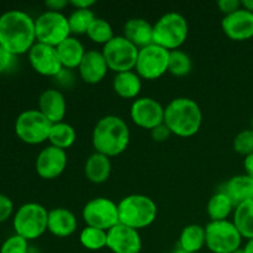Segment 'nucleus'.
Returning a JSON list of instances; mask_svg holds the SVG:
<instances>
[{"label":"nucleus","mask_w":253,"mask_h":253,"mask_svg":"<svg viewBox=\"0 0 253 253\" xmlns=\"http://www.w3.org/2000/svg\"><path fill=\"white\" fill-rule=\"evenodd\" d=\"M35 19L22 10H7L0 15V46L14 56L29 53L36 43Z\"/></svg>","instance_id":"obj_1"},{"label":"nucleus","mask_w":253,"mask_h":253,"mask_svg":"<svg viewBox=\"0 0 253 253\" xmlns=\"http://www.w3.org/2000/svg\"><path fill=\"white\" fill-rule=\"evenodd\" d=\"M130 137V128L124 119L118 115H106L99 119L94 126L91 143L95 152L111 158L127 150Z\"/></svg>","instance_id":"obj_2"},{"label":"nucleus","mask_w":253,"mask_h":253,"mask_svg":"<svg viewBox=\"0 0 253 253\" xmlns=\"http://www.w3.org/2000/svg\"><path fill=\"white\" fill-rule=\"evenodd\" d=\"M165 124L172 135L188 138L197 135L203 125V111L190 98H175L165 106Z\"/></svg>","instance_id":"obj_3"},{"label":"nucleus","mask_w":253,"mask_h":253,"mask_svg":"<svg viewBox=\"0 0 253 253\" xmlns=\"http://www.w3.org/2000/svg\"><path fill=\"white\" fill-rule=\"evenodd\" d=\"M118 209L120 224L137 231L151 226L158 215L155 200L143 194H131L123 198L119 202Z\"/></svg>","instance_id":"obj_4"},{"label":"nucleus","mask_w":253,"mask_h":253,"mask_svg":"<svg viewBox=\"0 0 253 253\" xmlns=\"http://www.w3.org/2000/svg\"><path fill=\"white\" fill-rule=\"evenodd\" d=\"M189 35L188 20L179 12H167L153 24V43L168 51L179 49Z\"/></svg>","instance_id":"obj_5"},{"label":"nucleus","mask_w":253,"mask_h":253,"mask_svg":"<svg viewBox=\"0 0 253 253\" xmlns=\"http://www.w3.org/2000/svg\"><path fill=\"white\" fill-rule=\"evenodd\" d=\"M47 224L48 210L39 203H25L12 217L15 234L29 242L40 239L47 231Z\"/></svg>","instance_id":"obj_6"},{"label":"nucleus","mask_w":253,"mask_h":253,"mask_svg":"<svg viewBox=\"0 0 253 253\" xmlns=\"http://www.w3.org/2000/svg\"><path fill=\"white\" fill-rule=\"evenodd\" d=\"M53 124L39 110L29 109L19 114L14 124L17 138L27 145H41L48 141Z\"/></svg>","instance_id":"obj_7"},{"label":"nucleus","mask_w":253,"mask_h":253,"mask_svg":"<svg viewBox=\"0 0 253 253\" xmlns=\"http://www.w3.org/2000/svg\"><path fill=\"white\" fill-rule=\"evenodd\" d=\"M242 235L230 220L210 221L205 226V246L212 253H236L242 249Z\"/></svg>","instance_id":"obj_8"},{"label":"nucleus","mask_w":253,"mask_h":253,"mask_svg":"<svg viewBox=\"0 0 253 253\" xmlns=\"http://www.w3.org/2000/svg\"><path fill=\"white\" fill-rule=\"evenodd\" d=\"M35 31L37 42L53 47H57L72 36L68 16L63 12L49 10H46L35 19Z\"/></svg>","instance_id":"obj_9"},{"label":"nucleus","mask_w":253,"mask_h":253,"mask_svg":"<svg viewBox=\"0 0 253 253\" xmlns=\"http://www.w3.org/2000/svg\"><path fill=\"white\" fill-rule=\"evenodd\" d=\"M110 71L116 73L135 71L138 48L126 37L115 36L101 49Z\"/></svg>","instance_id":"obj_10"},{"label":"nucleus","mask_w":253,"mask_h":253,"mask_svg":"<svg viewBox=\"0 0 253 253\" xmlns=\"http://www.w3.org/2000/svg\"><path fill=\"white\" fill-rule=\"evenodd\" d=\"M82 217L86 226L109 231L119 224L118 204L105 197L93 198L83 208Z\"/></svg>","instance_id":"obj_11"},{"label":"nucleus","mask_w":253,"mask_h":253,"mask_svg":"<svg viewBox=\"0 0 253 253\" xmlns=\"http://www.w3.org/2000/svg\"><path fill=\"white\" fill-rule=\"evenodd\" d=\"M169 51L152 43L138 49L135 72L141 79L156 81L168 72Z\"/></svg>","instance_id":"obj_12"},{"label":"nucleus","mask_w":253,"mask_h":253,"mask_svg":"<svg viewBox=\"0 0 253 253\" xmlns=\"http://www.w3.org/2000/svg\"><path fill=\"white\" fill-rule=\"evenodd\" d=\"M130 118L136 126L152 131L165 123V106L151 96H141L131 104Z\"/></svg>","instance_id":"obj_13"},{"label":"nucleus","mask_w":253,"mask_h":253,"mask_svg":"<svg viewBox=\"0 0 253 253\" xmlns=\"http://www.w3.org/2000/svg\"><path fill=\"white\" fill-rule=\"evenodd\" d=\"M31 68L40 76L54 78L63 69L57 48L36 42L27 53Z\"/></svg>","instance_id":"obj_14"},{"label":"nucleus","mask_w":253,"mask_h":253,"mask_svg":"<svg viewBox=\"0 0 253 253\" xmlns=\"http://www.w3.org/2000/svg\"><path fill=\"white\" fill-rule=\"evenodd\" d=\"M68 165L67 151L48 145L42 148L36 157L35 168L42 179L53 180L58 178Z\"/></svg>","instance_id":"obj_15"},{"label":"nucleus","mask_w":253,"mask_h":253,"mask_svg":"<svg viewBox=\"0 0 253 253\" xmlns=\"http://www.w3.org/2000/svg\"><path fill=\"white\" fill-rule=\"evenodd\" d=\"M106 249L113 253H140L142 250L140 231L119 222L108 231Z\"/></svg>","instance_id":"obj_16"},{"label":"nucleus","mask_w":253,"mask_h":253,"mask_svg":"<svg viewBox=\"0 0 253 253\" xmlns=\"http://www.w3.org/2000/svg\"><path fill=\"white\" fill-rule=\"evenodd\" d=\"M222 32L232 41H247L253 37V14L249 10L239 9L221 20Z\"/></svg>","instance_id":"obj_17"},{"label":"nucleus","mask_w":253,"mask_h":253,"mask_svg":"<svg viewBox=\"0 0 253 253\" xmlns=\"http://www.w3.org/2000/svg\"><path fill=\"white\" fill-rule=\"evenodd\" d=\"M110 71L104 54L98 49H88L78 67L79 78L86 84H98Z\"/></svg>","instance_id":"obj_18"},{"label":"nucleus","mask_w":253,"mask_h":253,"mask_svg":"<svg viewBox=\"0 0 253 253\" xmlns=\"http://www.w3.org/2000/svg\"><path fill=\"white\" fill-rule=\"evenodd\" d=\"M39 110L52 124L62 123L67 114V100L58 88L44 89L39 96Z\"/></svg>","instance_id":"obj_19"},{"label":"nucleus","mask_w":253,"mask_h":253,"mask_svg":"<svg viewBox=\"0 0 253 253\" xmlns=\"http://www.w3.org/2000/svg\"><path fill=\"white\" fill-rule=\"evenodd\" d=\"M78 220L77 216L66 208H54L48 211L47 231L59 239L72 236L77 231Z\"/></svg>","instance_id":"obj_20"},{"label":"nucleus","mask_w":253,"mask_h":253,"mask_svg":"<svg viewBox=\"0 0 253 253\" xmlns=\"http://www.w3.org/2000/svg\"><path fill=\"white\" fill-rule=\"evenodd\" d=\"M124 37L138 49L153 43V25L142 17L128 19L124 25Z\"/></svg>","instance_id":"obj_21"},{"label":"nucleus","mask_w":253,"mask_h":253,"mask_svg":"<svg viewBox=\"0 0 253 253\" xmlns=\"http://www.w3.org/2000/svg\"><path fill=\"white\" fill-rule=\"evenodd\" d=\"M221 190L231 199L236 208L253 200V178L247 174L234 175L225 183Z\"/></svg>","instance_id":"obj_22"},{"label":"nucleus","mask_w":253,"mask_h":253,"mask_svg":"<svg viewBox=\"0 0 253 253\" xmlns=\"http://www.w3.org/2000/svg\"><path fill=\"white\" fill-rule=\"evenodd\" d=\"M111 161L108 156L94 152L84 163V175L93 184H103L110 178Z\"/></svg>","instance_id":"obj_23"},{"label":"nucleus","mask_w":253,"mask_h":253,"mask_svg":"<svg viewBox=\"0 0 253 253\" xmlns=\"http://www.w3.org/2000/svg\"><path fill=\"white\" fill-rule=\"evenodd\" d=\"M56 48L63 68L71 69V71L78 69L79 64H81L82 59L86 52L81 40L74 36H69Z\"/></svg>","instance_id":"obj_24"},{"label":"nucleus","mask_w":253,"mask_h":253,"mask_svg":"<svg viewBox=\"0 0 253 253\" xmlns=\"http://www.w3.org/2000/svg\"><path fill=\"white\" fill-rule=\"evenodd\" d=\"M113 89L123 99H137L142 89V79L135 71L116 73L113 79Z\"/></svg>","instance_id":"obj_25"},{"label":"nucleus","mask_w":253,"mask_h":253,"mask_svg":"<svg viewBox=\"0 0 253 253\" xmlns=\"http://www.w3.org/2000/svg\"><path fill=\"white\" fill-rule=\"evenodd\" d=\"M178 247L189 253H198L205 247V226L190 224L183 227L179 235Z\"/></svg>","instance_id":"obj_26"},{"label":"nucleus","mask_w":253,"mask_h":253,"mask_svg":"<svg viewBox=\"0 0 253 253\" xmlns=\"http://www.w3.org/2000/svg\"><path fill=\"white\" fill-rule=\"evenodd\" d=\"M234 203L221 189L215 193L207 204V212L210 217V221L229 220V216L234 212Z\"/></svg>","instance_id":"obj_27"},{"label":"nucleus","mask_w":253,"mask_h":253,"mask_svg":"<svg viewBox=\"0 0 253 253\" xmlns=\"http://www.w3.org/2000/svg\"><path fill=\"white\" fill-rule=\"evenodd\" d=\"M76 140L77 131L71 124L62 121L52 125L48 137L49 145L67 151L76 143Z\"/></svg>","instance_id":"obj_28"},{"label":"nucleus","mask_w":253,"mask_h":253,"mask_svg":"<svg viewBox=\"0 0 253 253\" xmlns=\"http://www.w3.org/2000/svg\"><path fill=\"white\" fill-rule=\"evenodd\" d=\"M232 222L244 239L253 240V200L244 203L235 208Z\"/></svg>","instance_id":"obj_29"},{"label":"nucleus","mask_w":253,"mask_h":253,"mask_svg":"<svg viewBox=\"0 0 253 253\" xmlns=\"http://www.w3.org/2000/svg\"><path fill=\"white\" fill-rule=\"evenodd\" d=\"M79 242L88 251H100L108 242V231L85 226L79 234Z\"/></svg>","instance_id":"obj_30"},{"label":"nucleus","mask_w":253,"mask_h":253,"mask_svg":"<svg viewBox=\"0 0 253 253\" xmlns=\"http://www.w3.org/2000/svg\"><path fill=\"white\" fill-rule=\"evenodd\" d=\"M86 36L94 43L105 46L115 37V35H114L113 26L108 20L103 19V17H95V20L91 22L90 27L88 29Z\"/></svg>","instance_id":"obj_31"},{"label":"nucleus","mask_w":253,"mask_h":253,"mask_svg":"<svg viewBox=\"0 0 253 253\" xmlns=\"http://www.w3.org/2000/svg\"><path fill=\"white\" fill-rule=\"evenodd\" d=\"M193 62L189 54L182 49L169 51L168 72L174 77H185L192 72Z\"/></svg>","instance_id":"obj_32"},{"label":"nucleus","mask_w":253,"mask_h":253,"mask_svg":"<svg viewBox=\"0 0 253 253\" xmlns=\"http://www.w3.org/2000/svg\"><path fill=\"white\" fill-rule=\"evenodd\" d=\"M95 17L96 16L91 9H73V11L68 16V24L72 35H86L88 29L90 27L91 22L95 20Z\"/></svg>","instance_id":"obj_33"},{"label":"nucleus","mask_w":253,"mask_h":253,"mask_svg":"<svg viewBox=\"0 0 253 253\" xmlns=\"http://www.w3.org/2000/svg\"><path fill=\"white\" fill-rule=\"evenodd\" d=\"M234 146L235 152L239 155L250 156L253 153V128H245V130L240 131L234 138Z\"/></svg>","instance_id":"obj_34"},{"label":"nucleus","mask_w":253,"mask_h":253,"mask_svg":"<svg viewBox=\"0 0 253 253\" xmlns=\"http://www.w3.org/2000/svg\"><path fill=\"white\" fill-rule=\"evenodd\" d=\"M0 253H30L29 241L16 234L11 235L0 246Z\"/></svg>","instance_id":"obj_35"},{"label":"nucleus","mask_w":253,"mask_h":253,"mask_svg":"<svg viewBox=\"0 0 253 253\" xmlns=\"http://www.w3.org/2000/svg\"><path fill=\"white\" fill-rule=\"evenodd\" d=\"M14 214V203L7 195L0 193V224L7 221Z\"/></svg>","instance_id":"obj_36"},{"label":"nucleus","mask_w":253,"mask_h":253,"mask_svg":"<svg viewBox=\"0 0 253 253\" xmlns=\"http://www.w3.org/2000/svg\"><path fill=\"white\" fill-rule=\"evenodd\" d=\"M15 63H16V56L0 46V74L7 73L10 69L14 68Z\"/></svg>","instance_id":"obj_37"},{"label":"nucleus","mask_w":253,"mask_h":253,"mask_svg":"<svg viewBox=\"0 0 253 253\" xmlns=\"http://www.w3.org/2000/svg\"><path fill=\"white\" fill-rule=\"evenodd\" d=\"M54 82L58 84V86L61 88H71L74 84V81H76V77L72 73L71 69L63 68L56 77H54Z\"/></svg>","instance_id":"obj_38"},{"label":"nucleus","mask_w":253,"mask_h":253,"mask_svg":"<svg viewBox=\"0 0 253 253\" xmlns=\"http://www.w3.org/2000/svg\"><path fill=\"white\" fill-rule=\"evenodd\" d=\"M217 7L220 9V11L225 15H230L232 12L237 11L239 9H241L242 5L240 0H219L216 2Z\"/></svg>","instance_id":"obj_39"},{"label":"nucleus","mask_w":253,"mask_h":253,"mask_svg":"<svg viewBox=\"0 0 253 253\" xmlns=\"http://www.w3.org/2000/svg\"><path fill=\"white\" fill-rule=\"evenodd\" d=\"M170 135H172V132L168 130V127L165 124L157 126V127L151 131V137L156 142H165V141H167L170 137Z\"/></svg>","instance_id":"obj_40"},{"label":"nucleus","mask_w":253,"mask_h":253,"mask_svg":"<svg viewBox=\"0 0 253 253\" xmlns=\"http://www.w3.org/2000/svg\"><path fill=\"white\" fill-rule=\"evenodd\" d=\"M44 6L49 11L62 12L67 6H69L68 0H47L44 1Z\"/></svg>","instance_id":"obj_41"},{"label":"nucleus","mask_w":253,"mask_h":253,"mask_svg":"<svg viewBox=\"0 0 253 253\" xmlns=\"http://www.w3.org/2000/svg\"><path fill=\"white\" fill-rule=\"evenodd\" d=\"M95 4H96L95 0H71V1H69V6L78 10L91 9Z\"/></svg>","instance_id":"obj_42"},{"label":"nucleus","mask_w":253,"mask_h":253,"mask_svg":"<svg viewBox=\"0 0 253 253\" xmlns=\"http://www.w3.org/2000/svg\"><path fill=\"white\" fill-rule=\"evenodd\" d=\"M244 168H245V174L250 175V177L253 178V153L245 157Z\"/></svg>","instance_id":"obj_43"},{"label":"nucleus","mask_w":253,"mask_h":253,"mask_svg":"<svg viewBox=\"0 0 253 253\" xmlns=\"http://www.w3.org/2000/svg\"><path fill=\"white\" fill-rule=\"evenodd\" d=\"M242 253H253V240H249L244 247H242Z\"/></svg>","instance_id":"obj_44"},{"label":"nucleus","mask_w":253,"mask_h":253,"mask_svg":"<svg viewBox=\"0 0 253 253\" xmlns=\"http://www.w3.org/2000/svg\"><path fill=\"white\" fill-rule=\"evenodd\" d=\"M241 5L244 9L249 10L250 12H252L253 14V0H242Z\"/></svg>","instance_id":"obj_45"},{"label":"nucleus","mask_w":253,"mask_h":253,"mask_svg":"<svg viewBox=\"0 0 253 253\" xmlns=\"http://www.w3.org/2000/svg\"><path fill=\"white\" fill-rule=\"evenodd\" d=\"M170 253H189V252H187V251H184V250H182V249H179V247H177V249L173 250V251L170 252Z\"/></svg>","instance_id":"obj_46"},{"label":"nucleus","mask_w":253,"mask_h":253,"mask_svg":"<svg viewBox=\"0 0 253 253\" xmlns=\"http://www.w3.org/2000/svg\"><path fill=\"white\" fill-rule=\"evenodd\" d=\"M241 250H242V249H241ZM241 250H240V251H237L236 253H242V251H241Z\"/></svg>","instance_id":"obj_47"}]
</instances>
